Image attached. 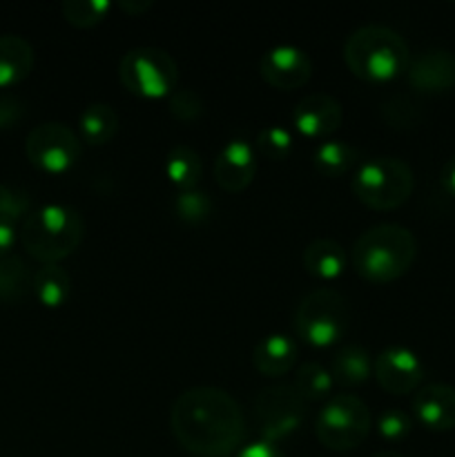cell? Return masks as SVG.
<instances>
[{
  "instance_id": "obj_19",
  "label": "cell",
  "mask_w": 455,
  "mask_h": 457,
  "mask_svg": "<svg viewBox=\"0 0 455 457\" xmlns=\"http://www.w3.org/2000/svg\"><path fill=\"white\" fill-rule=\"evenodd\" d=\"M303 268L319 281H333L348 268V253L335 239H315L303 250Z\"/></svg>"
},
{
  "instance_id": "obj_6",
  "label": "cell",
  "mask_w": 455,
  "mask_h": 457,
  "mask_svg": "<svg viewBox=\"0 0 455 457\" xmlns=\"http://www.w3.org/2000/svg\"><path fill=\"white\" fill-rule=\"evenodd\" d=\"M351 324L348 299L335 288H317L302 299L294 315V328L306 344L328 348L346 335Z\"/></svg>"
},
{
  "instance_id": "obj_36",
  "label": "cell",
  "mask_w": 455,
  "mask_h": 457,
  "mask_svg": "<svg viewBox=\"0 0 455 457\" xmlns=\"http://www.w3.org/2000/svg\"><path fill=\"white\" fill-rule=\"evenodd\" d=\"M13 245H16V223L0 219V259L9 257Z\"/></svg>"
},
{
  "instance_id": "obj_5",
  "label": "cell",
  "mask_w": 455,
  "mask_h": 457,
  "mask_svg": "<svg viewBox=\"0 0 455 457\" xmlns=\"http://www.w3.org/2000/svg\"><path fill=\"white\" fill-rule=\"evenodd\" d=\"M352 192L370 210H395L410 199L415 174L404 159L375 156L352 174Z\"/></svg>"
},
{
  "instance_id": "obj_24",
  "label": "cell",
  "mask_w": 455,
  "mask_h": 457,
  "mask_svg": "<svg viewBox=\"0 0 455 457\" xmlns=\"http://www.w3.org/2000/svg\"><path fill=\"white\" fill-rule=\"evenodd\" d=\"M203 174V161L199 152L190 145H174L165 156V177L178 192L194 190Z\"/></svg>"
},
{
  "instance_id": "obj_16",
  "label": "cell",
  "mask_w": 455,
  "mask_h": 457,
  "mask_svg": "<svg viewBox=\"0 0 455 457\" xmlns=\"http://www.w3.org/2000/svg\"><path fill=\"white\" fill-rule=\"evenodd\" d=\"M413 415L424 428L446 433L455 428V386L426 384L413 397Z\"/></svg>"
},
{
  "instance_id": "obj_15",
  "label": "cell",
  "mask_w": 455,
  "mask_h": 457,
  "mask_svg": "<svg viewBox=\"0 0 455 457\" xmlns=\"http://www.w3.org/2000/svg\"><path fill=\"white\" fill-rule=\"evenodd\" d=\"M406 79L422 94L451 92L455 87V54L440 47L426 49L410 61Z\"/></svg>"
},
{
  "instance_id": "obj_35",
  "label": "cell",
  "mask_w": 455,
  "mask_h": 457,
  "mask_svg": "<svg viewBox=\"0 0 455 457\" xmlns=\"http://www.w3.org/2000/svg\"><path fill=\"white\" fill-rule=\"evenodd\" d=\"M236 457H285V455L284 451H281L277 445H272V442L259 440V442H252V445L244 446V449L236 453Z\"/></svg>"
},
{
  "instance_id": "obj_29",
  "label": "cell",
  "mask_w": 455,
  "mask_h": 457,
  "mask_svg": "<svg viewBox=\"0 0 455 457\" xmlns=\"http://www.w3.org/2000/svg\"><path fill=\"white\" fill-rule=\"evenodd\" d=\"M212 210V199L205 192L196 190V187L194 190L178 192L177 199H174V214L183 223H190V226H196V223H203L205 219H210Z\"/></svg>"
},
{
  "instance_id": "obj_25",
  "label": "cell",
  "mask_w": 455,
  "mask_h": 457,
  "mask_svg": "<svg viewBox=\"0 0 455 457\" xmlns=\"http://www.w3.org/2000/svg\"><path fill=\"white\" fill-rule=\"evenodd\" d=\"M360 159V152L346 141L339 138H328L319 143L312 152V165L321 177H342L348 170H352Z\"/></svg>"
},
{
  "instance_id": "obj_38",
  "label": "cell",
  "mask_w": 455,
  "mask_h": 457,
  "mask_svg": "<svg viewBox=\"0 0 455 457\" xmlns=\"http://www.w3.org/2000/svg\"><path fill=\"white\" fill-rule=\"evenodd\" d=\"M152 7L150 0H141V3H132V0H125V3H120V9L128 13H132V16H141V13H145L147 9Z\"/></svg>"
},
{
  "instance_id": "obj_11",
  "label": "cell",
  "mask_w": 455,
  "mask_h": 457,
  "mask_svg": "<svg viewBox=\"0 0 455 457\" xmlns=\"http://www.w3.org/2000/svg\"><path fill=\"white\" fill-rule=\"evenodd\" d=\"M373 375L391 395H406L422 384L424 364L410 348L388 346L373 360Z\"/></svg>"
},
{
  "instance_id": "obj_10",
  "label": "cell",
  "mask_w": 455,
  "mask_h": 457,
  "mask_svg": "<svg viewBox=\"0 0 455 457\" xmlns=\"http://www.w3.org/2000/svg\"><path fill=\"white\" fill-rule=\"evenodd\" d=\"M308 402L299 395L294 384H277L263 388L254 400V411L261 428V440L277 445L302 427Z\"/></svg>"
},
{
  "instance_id": "obj_23",
  "label": "cell",
  "mask_w": 455,
  "mask_h": 457,
  "mask_svg": "<svg viewBox=\"0 0 455 457\" xmlns=\"http://www.w3.org/2000/svg\"><path fill=\"white\" fill-rule=\"evenodd\" d=\"M31 284H34V272L29 270L25 259L18 254L0 259V303L16 306L25 302L31 295Z\"/></svg>"
},
{
  "instance_id": "obj_4",
  "label": "cell",
  "mask_w": 455,
  "mask_h": 457,
  "mask_svg": "<svg viewBox=\"0 0 455 457\" xmlns=\"http://www.w3.org/2000/svg\"><path fill=\"white\" fill-rule=\"evenodd\" d=\"M85 237V221L74 205L47 204L22 221L21 244L40 263H58L76 253Z\"/></svg>"
},
{
  "instance_id": "obj_39",
  "label": "cell",
  "mask_w": 455,
  "mask_h": 457,
  "mask_svg": "<svg viewBox=\"0 0 455 457\" xmlns=\"http://www.w3.org/2000/svg\"><path fill=\"white\" fill-rule=\"evenodd\" d=\"M373 457H404V455L397 453V451H379V453H375Z\"/></svg>"
},
{
  "instance_id": "obj_13",
  "label": "cell",
  "mask_w": 455,
  "mask_h": 457,
  "mask_svg": "<svg viewBox=\"0 0 455 457\" xmlns=\"http://www.w3.org/2000/svg\"><path fill=\"white\" fill-rule=\"evenodd\" d=\"M257 150L244 138H232L214 159V181L232 195L244 192L257 177Z\"/></svg>"
},
{
  "instance_id": "obj_26",
  "label": "cell",
  "mask_w": 455,
  "mask_h": 457,
  "mask_svg": "<svg viewBox=\"0 0 455 457\" xmlns=\"http://www.w3.org/2000/svg\"><path fill=\"white\" fill-rule=\"evenodd\" d=\"M333 375L317 361H306L299 366L297 378H294V388L306 402H321L333 397Z\"/></svg>"
},
{
  "instance_id": "obj_31",
  "label": "cell",
  "mask_w": 455,
  "mask_h": 457,
  "mask_svg": "<svg viewBox=\"0 0 455 457\" xmlns=\"http://www.w3.org/2000/svg\"><path fill=\"white\" fill-rule=\"evenodd\" d=\"M31 212V196L29 192L21 187L0 183V219L18 223L21 219H27Z\"/></svg>"
},
{
  "instance_id": "obj_17",
  "label": "cell",
  "mask_w": 455,
  "mask_h": 457,
  "mask_svg": "<svg viewBox=\"0 0 455 457\" xmlns=\"http://www.w3.org/2000/svg\"><path fill=\"white\" fill-rule=\"evenodd\" d=\"M299 346L293 337L281 333H272L268 337L259 339V344L252 351L254 369L268 378H279L293 370L297 364Z\"/></svg>"
},
{
  "instance_id": "obj_32",
  "label": "cell",
  "mask_w": 455,
  "mask_h": 457,
  "mask_svg": "<svg viewBox=\"0 0 455 457\" xmlns=\"http://www.w3.org/2000/svg\"><path fill=\"white\" fill-rule=\"evenodd\" d=\"M168 110L178 123H192L203 114V98L194 89H174L170 94Z\"/></svg>"
},
{
  "instance_id": "obj_1",
  "label": "cell",
  "mask_w": 455,
  "mask_h": 457,
  "mask_svg": "<svg viewBox=\"0 0 455 457\" xmlns=\"http://www.w3.org/2000/svg\"><path fill=\"white\" fill-rule=\"evenodd\" d=\"M170 428L192 455L226 457L245 437V418L239 402L217 386L186 388L170 411Z\"/></svg>"
},
{
  "instance_id": "obj_8",
  "label": "cell",
  "mask_w": 455,
  "mask_h": 457,
  "mask_svg": "<svg viewBox=\"0 0 455 457\" xmlns=\"http://www.w3.org/2000/svg\"><path fill=\"white\" fill-rule=\"evenodd\" d=\"M119 79L128 92L143 98H163L177 89V61L161 47H134L120 58Z\"/></svg>"
},
{
  "instance_id": "obj_2",
  "label": "cell",
  "mask_w": 455,
  "mask_h": 457,
  "mask_svg": "<svg viewBox=\"0 0 455 457\" xmlns=\"http://www.w3.org/2000/svg\"><path fill=\"white\" fill-rule=\"evenodd\" d=\"M418 239L400 223H377L357 237L352 245V268L370 284H391L413 266Z\"/></svg>"
},
{
  "instance_id": "obj_27",
  "label": "cell",
  "mask_w": 455,
  "mask_h": 457,
  "mask_svg": "<svg viewBox=\"0 0 455 457\" xmlns=\"http://www.w3.org/2000/svg\"><path fill=\"white\" fill-rule=\"evenodd\" d=\"M112 4L110 0H65L61 4V13L70 25L87 29V27L98 25L107 18Z\"/></svg>"
},
{
  "instance_id": "obj_34",
  "label": "cell",
  "mask_w": 455,
  "mask_h": 457,
  "mask_svg": "<svg viewBox=\"0 0 455 457\" xmlns=\"http://www.w3.org/2000/svg\"><path fill=\"white\" fill-rule=\"evenodd\" d=\"M25 116V103L16 94L0 92V129H12Z\"/></svg>"
},
{
  "instance_id": "obj_3",
  "label": "cell",
  "mask_w": 455,
  "mask_h": 457,
  "mask_svg": "<svg viewBox=\"0 0 455 457\" xmlns=\"http://www.w3.org/2000/svg\"><path fill=\"white\" fill-rule=\"evenodd\" d=\"M343 61L366 83H388L409 70L410 52L401 34L386 25H361L343 45Z\"/></svg>"
},
{
  "instance_id": "obj_21",
  "label": "cell",
  "mask_w": 455,
  "mask_h": 457,
  "mask_svg": "<svg viewBox=\"0 0 455 457\" xmlns=\"http://www.w3.org/2000/svg\"><path fill=\"white\" fill-rule=\"evenodd\" d=\"M71 293V277L58 263H43L34 272V284H31V295L43 303L45 308H61L70 299Z\"/></svg>"
},
{
  "instance_id": "obj_9",
  "label": "cell",
  "mask_w": 455,
  "mask_h": 457,
  "mask_svg": "<svg viewBox=\"0 0 455 457\" xmlns=\"http://www.w3.org/2000/svg\"><path fill=\"white\" fill-rule=\"evenodd\" d=\"M25 154L34 168L47 174L70 172L83 154V141L65 123L47 120L27 134Z\"/></svg>"
},
{
  "instance_id": "obj_20",
  "label": "cell",
  "mask_w": 455,
  "mask_h": 457,
  "mask_svg": "<svg viewBox=\"0 0 455 457\" xmlns=\"http://www.w3.org/2000/svg\"><path fill=\"white\" fill-rule=\"evenodd\" d=\"M79 132L80 141H85L87 145H105L119 132V114L107 103H92L80 112Z\"/></svg>"
},
{
  "instance_id": "obj_33",
  "label": "cell",
  "mask_w": 455,
  "mask_h": 457,
  "mask_svg": "<svg viewBox=\"0 0 455 457\" xmlns=\"http://www.w3.org/2000/svg\"><path fill=\"white\" fill-rule=\"evenodd\" d=\"M377 431L384 440L401 442L413 431V418L401 409H386L379 415Z\"/></svg>"
},
{
  "instance_id": "obj_28",
  "label": "cell",
  "mask_w": 455,
  "mask_h": 457,
  "mask_svg": "<svg viewBox=\"0 0 455 457\" xmlns=\"http://www.w3.org/2000/svg\"><path fill=\"white\" fill-rule=\"evenodd\" d=\"M382 119L395 129H413L422 120L419 105L406 94H391L382 103Z\"/></svg>"
},
{
  "instance_id": "obj_18",
  "label": "cell",
  "mask_w": 455,
  "mask_h": 457,
  "mask_svg": "<svg viewBox=\"0 0 455 457\" xmlns=\"http://www.w3.org/2000/svg\"><path fill=\"white\" fill-rule=\"evenodd\" d=\"M34 70V47L16 34L0 36V89L22 83Z\"/></svg>"
},
{
  "instance_id": "obj_12",
  "label": "cell",
  "mask_w": 455,
  "mask_h": 457,
  "mask_svg": "<svg viewBox=\"0 0 455 457\" xmlns=\"http://www.w3.org/2000/svg\"><path fill=\"white\" fill-rule=\"evenodd\" d=\"M259 74L270 87L290 92L303 87L310 80L312 61L297 45H277L261 56Z\"/></svg>"
},
{
  "instance_id": "obj_22",
  "label": "cell",
  "mask_w": 455,
  "mask_h": 457,
  "mask_svg": "<svg viewBox=\"0 0 455 457\" xmlns=\"http://www.w3.org/2000/svg\"><path fill=\"white\" fill-rule=\"evenodd\" d=\"M330 375L342 386H357L373 375V360L366 348L348 344L335 353L333 361H330Z\"/></svg>"
},
{
  "instance_id": "obj_14",
  "label": "cell",
  "mask_w": 455,
  "mask_h": 457,
  "mask_svg": "<svg viewBox=\"0 0 455 457\" xmlns=\"http://www.w3.org/2000/svg\"><path fill=\"white\" fill-rule=\"evenodd\" d=\"M343 107L335 96L312 92L303 96L293 110V123L303 137L324 138L342 128Z\"/></svg>"
},
{
  "instance_id": "obj_30",
  "label": "cell",
  "mask_w": 455,
  "mask_h": 457,
  "mask_svg": "<svg viewBox=\"0 0 455 457\" xmlns=\"http://www.w3.org/2000/svg\"><path fill=\"white\" fill-rule=\"evenodd\" d=\"M254 150L270 161L285 159V156L290 154V150H293V134L285 128H279V125H270V128L259 129Z\"/></svg>"
},
{
  "instance_id": "obj_37",
  "label": "cell",
  "mask_w": 455,
  "mask_h": 457,
  "mask_svg": "<svg viewBox=\"0 0 455 457\" xmlns=\"http://www.w3.org/2000/svg\"><path fill=\"white\" fill-rule=\"evenodd\" d=\"M440 183L442 187H444L446 195L455 196V156H451V159L442 165Z\"/></svg>"
},
{
  "instance_id": "obj_7",
  "label": "cell",
  "mask_w": 455,
  "mask_h": 457,
  "mask_svg": "<svg viewBox=\"0 0 455 457\" xmlns=\"http://www.w3.org/2000/svg\"><path fill=\"white\" fill-rule=\"evenodd\" d=\"M373 415L368 406L351 393L335 395L321 406L315 420V436L326 449L351 451L368 437Z\"/></svg>"
}]
</instances>
